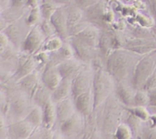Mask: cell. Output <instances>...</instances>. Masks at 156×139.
<instances>
[{
    "label": "cell",
    "mask_w": 156,
    "mask_h": 139,
    "mask_svg": "<svg viewBox=\"0 0 156 139\" xmlns=\"http://www.w3.org/2000/svg\"><path fill=\"white\" fill-rule=\"evenodd\" d=\"M66 7L67 17H68L69 28L84 19V10H82V9L73 4L67 5Z\"/></svg>",
    "instance_id": "28"
},
{
    "label": "cell",
    "mask_w": 156,
    "mask_h": 139,
    "mask_svg": "<svg viewBox=\"0 0 156 139\" xmlns=\"http://www.w3.org/2000/svg\"><path fill=\"white\" fill-rule=\"evenodd\" d=\"M148 92L150 98V102L149 105H148V108L151 113H156V87Z\"/></svg>",
    "instance_id": "41"
},
{
    "label": "cell",
    "mask_w": 156,
    "mask_h": 139,
    "mask_svg": "<svg viewBox=\"0 0 156 139\" xmlns=\"http://www.w3.org/2000/svg\"><path fill=\"white\" fill-rule=\"evenodd\" d=\"M86 117L76 111L59 126L64 138H83Z\"/></svg>",
    "instance_id": "9"
},
{
    "label": "cell",
    "mask_w": 156,
    "mask_h": 139,
    "mask_svg": "<svg viewBox=\"0 0 156 139\" xmlns=\"http://www.w3.org/2000/svg\"><path fill=\"white\" fill-rule=\"evenodd\" d=\"M100 1H101V0H73L72 4L78 6L79 8L82 9V10H85V9H88L91 6L97 4Z\"/></svg>",
    "instance_id": "40"
},
{
    "label": "cell",
    "mask_w": 156,
    "mask_h": 139,
    "mask_svg": "<svg viewBox=\"0 0 156 139\" xmlns=\"http://www.w3.org/2000/svg\"><path fill=\"white\" fill-rule=\"evenodd\" d=\"M140 1H142V2H143L147 3V4H150V3L152 2V0H140Z\"/></svg>",
    "instance_id": "49"
},
{
    "label": "cell",
    "mask_w": 156,
    "mask_h": 139,
    "mask_svg": "<svg viewBox=\"0 0 156 139\" xmlns=\"http://www.w3.org/2000/svg\"><path fill=\"white\" fill-rule=\"evenodd\" d=\"M149 102H150V98H149V92L143 89L136 90L135 97H134V105L148 107V105H149Z\"/></svg>",
    "instance_id": "34"
},
{
    "label": "cell",
    "mask_w": 156,
    "mask_h": 139,
    "mask_svg": "<svg viewBox=\"0 0 156 139\" xmlns=\"http://www.w3.org/2000/svg\"><path fill=\"white\" fill-rule=\"evenodd\" d=\"M41 0H28L27 3V7L30 8H34L37 6H40Z\"/></svg>",
    "instance_id": "46"
},
{
    "label": "cell",
    "mask_w": 156,
    "mask_h": 139,
    "mask_svg": "<svg viewBox=\"0 0 156 139\" xmlns=\"http://www.w3.org/2000/svg\"><path fill=\"white\" fill-rule=\"evenodd\" d=\"M94 69L91 65H85L82 71L72 80V97L77 98L92 87Z\"/></svg>",
    "instance_id": "10"
},
{
    "label": "cell",
    "mask_w": 156,
    "mask_h": 139,
    "mask_svg": "<svg viewBox=\"0 0 156 139\" xmlns=\"http://www.w3.org/2000/svg\"><path fill=\"white\" fill-rule=\"evenodd\" d=\"M145 123L149 128H156V113H151L149 119Z\"/></svg>",
    "instance_id": "45"
},
{
    "label": "cell",
    "mask_w": 156,
    "mask_h": 139,
    "mask_svg": "<svg viewBox=\"0 0 156 139\" xmlns=\"http://www.w3.org/2000/svg\"><path fill=\"white\" fill-rule=\"evenodd\" d=\"M116 81L105 67L94 69L92 90L94 98V109L101 105L114 93Z\"/></svg>",
    "instance_id": "4"
},
{
    "label": "cell",
    "mask_w": 156,
    "mask_h": 139,
    "mask_svg": "<svg viewBox=\"0 0 156 139\" xmlns=\"http://www.w3.org/2000/svg\"><path fill=\"white\" fill-rule=\"evenodd\" d=\"M62 6L53 0H41L40 4L41 15L43 19L50 20L56 9Z\"/></svg>",
    "instance_id": "29"
},
{
    "label": "cell",
    "mask_w": 156,
    "mask_h": 139,
    "mask_svg": "<svg viewBox=\"0 0 156 139\" xmlns=\"http://www.w3.org/2000/svg\"><path fill=\"white\" fill-rule=\"evenodd\" d=\"M125 108L128 112L136 115L137 117L141 119L144 122H146L149 119V116L151 115L150 111H149L147 106H136V105H134V106L130 107L125 106Z\"/></svg>",
    "instance_id": "35"
},
{
    "label": "cell",
    "mask_w": 156,
    "mask_h": 139,
    "mask_svg": "<svg viewBox=\"0 0 156 139\" xmlns=\"http://www.w3.org/2000/svg\"><path fill=\"white\" fill-rule=\"evenodd\" d=\"M41 81V69H37L34 71L32 72L31 73L27 75V76L20 79L17 82H15V83L18 88L24 91V93H26L28 96L31 97L34 92L36 90L37 86Z\"/></svg>",
    "instance_id": "21"
},
{
    "label": "cell",
    "mask_w": 156,
    "mask_h": 139,
    "mask_svg": "<svg viewBox=\"0 0 156 139\" xmlns=\"http://www.w3.org/2000/svg\"><path fill=\"white\" fill-rule=\"evenodd\" d=\"M156 69V50L143 55L134 69L132 82L136 90L143 89L149 76Z\"/></svg>",
    "instance_id": "7"
},
{
    "label": "cell",
    "mask_w": 156,
    "mask_h": 139,
    "mask_svg": "<svg viewBox=\"0 0 156 139\" xmlns=\"http://www.w3.org/2000/svg\"><path fill=\"white\" fill-rule=\"evenodd\" d=\"M103 31L94 24H90L85 30L78 35H74L83 42L89 44L94 47L98 48L99 41ZM72 37V36H71Z\"/></svg>",
    "instance_id": "22"
},
{
    "label": "cell",
    "mask_w": 156,
    "mask_h": 139,
    "mask_svg": "<svg viewBox=\"0 0 156 139\" xmlns=\"http://www.w3.org/2000/svg\"><path fill=\"white\" fill-rule=\"evenodd\" d=\"M54 128L49 129V128H46L44 127L41 126L35 128L30 138H54Z\"/></svg>",
    "instance_id": "36"
},
{
    "label": "cell",
    "mask_w": 156,
    "mask_h": 139,
    "mask_svg": "<svg viewBox=\"0 0 156 139\" xmlns=\"http://www.w3.org/2000/svg\"><path fill=\"white\" fill-rule=\"evenodd\" d=\"M56 108L57 122L55 128H59L64 122H66L77 111L75 100L72 96L56 102Z\"/></svg>",
    "instance_id": "19"
},
{
    "label": "cell",
    "mask_w": 156,
    "mask_h": 139,
    "mask_svg": "<svg viewBox=\"0 0 156 139\" xmlns=\"http://www.w3.org/2000/svg\"><path fill=\"white\" fill-rule=\"evenodd\" d=\"M62 79L57 65L48 60L41 70V81L50 90L53 91Z\"/></svg>",
    "instance_id": "17"
},
{
    "label": "cell",
    "mask_w": 156,
    "mask_h": 139,
    "mask_svg": "<svg viewBox=\"0 0 156 139\" xmlns=\"http://www.w3.org/2000/svg\"><path fill=\"white\" fill-rule=\"evenodd\" d=\"M86 65L76 57L62 61L57 65L59 73L62 79H68L73 80ZM88 65V64H87Z\"/></svg>",
    "instance_id": "16"
},
{
    "label": "cell",
    "mask_w": 156,
    "mask_h": 139,
    "mask_svg": "<svg viewBox=\"0 0 156 139\" xmlns=\"http://www.w3.org/2000/svg\"><path fill=\"white\" fill-rule=\"evenodd\" d=\"M156 87V69L155 71L153 72L152 75L149 77L147 81L145 83L144 86H143V90H146V91H149V90H152V89Z\"/></svg>",
    "instance_id": "42"
},
{
    "label": "cell",
    "mask_w": 156,
    "mask_h": 139,
    "mask_svg": "<svg viewBox=\"0 0 156 139\" xmlns=\"http://www.w3.org/2000/svg\"><path fill=\"white\" fill-rule=\"evenodd\" d=\"M11 44L10 41L4 31H0V53L4 51Z\"/></svg>",
    "instance_id": "43"
},
{
    "label": "cell",
    "mask_w": 156,
    "mask_h": 139,
    "mask_svg": "<svg viewBox=\"0 0 156 139\" xmlns=\"http://www.w3.org/2000/svg\"><path fill=\"white\" fill-rule=\"evenodd\" d=\"M94 112L102 138H114L118 125L125 121L127 111L114 93Z\"/></svg>",
    "instance_id": "1"
},
{
    "label": "cell",
    "mask_w": 156,
    "mask_h": 139,
    "mask_svg": "<svg viewBox=\"0 0 156 139\" xmlns=\"http://www.w3.org/2000/svg\"><path fill=\"white\" fill-rule=\"evenodd\" d=\"M76 57L74 49L69 40L64 41L62 47L58 50L49 53V61L58 65L62 61Z\"/></svg>",
    "instance_id": "23"
},
{
    "label": "cell",
    "mask_w": 156,
    "mask_h": 139,
    "mask_svg": "<svg viewBox=\"0 0 156 139\" xmlns=\"http://www.w3.org/2000/svg\"><path fill=\"white\" fill-rule=\"evenodd\" d=\"M46 38L41 28L40 24L34 26L27 35L21 52L27 55H34L41 50Z\"/></svg>",
    "instance_id": "11"
},
{
    "label": "cell",
    "mask_w": 156,
    "mask_h": 139,
    "mask_svg": "<svg viewBox=\"0 0 156 139\" xmlns=\"http://www.w3.org/2000/svg\"><path fill=\"white\" fill-rule=\"evenodd\" d=\"M6 92L8 102L4 112L9 124L23 120L34 106L31 97L17 87L15 82H9L1 86Z\"/></svg>",
    "instance_id": "2"
},
{
    "label": "cell",
    "mask_w": 156,
    "mask_h": 139,
    "mask_svg": "<svg viewBox=\"0 0 156 139\" xmlns=\"http://www.w3.org/2000/svg\"><path fill=\"white\" fill-rule=\"evenodd\" d=\"M136 90L131 80L120 81L116 82L114 94L124 106L130 107L134 105V97Z\"/></svg>",
    "instance_id": "14"
},
{
    "label": "cell",
    "mask_w": 156,
    "mask_h": 139,
    "mask_svg": "<svg viewBox=\"0 0 156 139\" xmlns=\"http://www.w3.org/2000/svg\"><path fill=\"white\" fill-rule=\"evenodd\" d=\"M28 0H10L9 7L13 9H22L27 7V3Z\"/></svg>",
    "instance_id": "44"
},
{
    "label": "cell",
    "mask_w": 156,
    "mask_h": 139,
    "mask_svg": "<svg viewBox=\"0 0 156 139\" xmlns=\"http://www.w3.org/2000/svg\"><path fill=\"white\" fill-rule=\"evenodd\" d=\"M124 122H126L130 127L131 130L133 133L134 138H141L142 131H143V126L145 124L144 121L127 111Z\"/></svg>",
    "instance_id": "27"
},
{
    "label": "cell",
    "mask_w": 156,
    "mask_h": 139,
    "mask_svg": "<svg viewBox=\"0 0 156 139\" xmlns=\"http://www.w3.org/2000/svg\"><path fill=\"white\" fill-rule=\"evenodd\" d=\"M84 18L102 31L109 30L114 21V12L108 9L106 0H101L84 10Z\"/></svg>",
    "instance_id": "5"
},
{
    "label": "cell",
    "mask_w": 156,
    "mask_h": 139,
    "mask_svg": "<svg viewBox=\"0 0 156 139\" xmlns=\"http://www.w3.org/2000/svg\"><path fill=\"white\" fill-rule=\"evenodd\" d=\"M21 52L11 44L0 53V82L1 86L8 83L18 70Z\"/></svg>",
    "instance_id": "6"
},
{
    "label": "cell",
    "mask_w": 156,
    "mask_h": 139,
    "mask_svg": "<svg viewBox=\"0 0 156 139\" xmlns=\"http://www.w3.org/2000/svg\"><path fill=\"white\" fill-rule=\"evenodd\" d=\"M26 15L20 18L19 19L12 22L4 31H2L7 35L11 44H13L20 51L27 35L33 27H30L27 23Z\"/></svg>",
    "instance_id": "8"
},
{
    "label": "cell",
    "mask_w": 156,
    "mask_h": 139,
    "mask_svg": "<svg viewBox=\"0 0 156 139\" xmlns=\"http://www.w3.org/2000/svg\"><path fill=\"white\" fill-rule=\"evenodd\" d=\"M10 5V0H0V8L1 11L5 10Z\"/></svg>",
    "instance_id": "47"
},
{
    "label": "cell",
    "mask_w": 156,
    "mask_h": 139,
    "mask_svg": "<svg viewBox=\"0 0 156 139\" xmlns=\"http://www.w3.org/2000/svg\"><path fill=\"white\" fill-rule=\"evenodd\" d=\"M74 100L76 110L82 113L85 117H88L94 112V98L92 87L85 93L79 95Z\"/></svg>",
    "instance_id": "20"
},
{
    "label": "cell",
    "mask_w": 156,
    "mask_h": 139,
    "mask_svg": "<svg viewBox=\"0 0 156 139\" xmlns=\"http://www.w3.org/2000/svg\"><path fill=\"white\" fill-rule=\"evenodd\" d=\"M70 96H72V80L62 79L53 91L52 99L54 102H57Z\"/></svg>",
    "instance_id": "26"
},
{
    "label": "cell",
    "mask_w": 156,
    "mask_h": 139,
    "mask_svg": "<svg viewBox=\"0 0 156 139\" xmlns=\"http://www.w3.org/2000/svg\"><path fill=\"white\" fill-rule=\"evenodd\" d=\"M57 116H56V102L50 100L43 108V123L42 126L49 129H53L56 126Z\"/></svg>",
    "instance_id": "25"
},
{
    "label": "cell",
    "mask_w": 156,
    "mask_h": 139,
    "mask_svg": "<svg viewBox=\"0 0 156 139\" xmlns=\"http://www.w3.org/2000/svg\"><path fill=\"white\" fill-rule=\"evenodd\" d=\"M128 38L125 48L140 55L156 50V41L153 38H135L127 33Z\"/></svg>",
    "instance_id": "13"
},
{
    "label": "cell",
    "mask_w": 156,
    "mask_h": 139,
    "mask_svg": "<svg viewBox=\"0 0 156 139\" xmlns=\"http://www.w3.org/2000/svg\"><path fill=\"white\" fill-rule=\"evenodd\" d=\"M42 19L43 18L42 15H41L40 6H37V7L30 9V10L28 11V12L26 15V21H27V23L30 27H34L37 24H40Z\"/></svg>",
    "instance_id": "33"
},
{
    "label": "cell",
    "mask_w": 156,
    "mask_h": 139,
    "mask_svg": "<svg viewBox=\"0 0 156 139\" xmlns=\"http://www.w3.org/2000/svg\"><path fill=\"white\" fill-rule=\"evenodd\" d=\"M9 125L5 115L3 113L0 112V138H9Z\"/></svg>",
    "instance_id": "39"
},
{
    "label": "cell",
    "mask_w": 156,
    "mask_h": 139,
    "mask_svg": "<svg viewBox=\"0 0 156 139\" xmlns=\"http://www.w3.org/2000/svg\"><path fill=\"white\" fill-rule=\"evenodd\" d=\"M35 128L25 119L9 125V138H30Z\"/></svg>",
    "instance_id": "18"
},
{
    "label": "cell",
    "mask_w": 156,
    "mask_h": 139,
    "mask_svg": "<svg viewBox=\"0 0 156 139\" xmlns=\"http://www.w3.org/2000/svg\"><path fill=\"white\" fill-rule=\"evenodd\" d=\"M50 20L56 28L57 35L63 41H67L69 38V22L66 5H62L58 8L52 15Z\"/></svg>",
    "instance_id": "15"
},
{
    "label": "cell",
    "mask_w": 156,
    "mask_h": 139,
    "mask_svg": "<svg viewBox=\"0 0 156 139\" xmlns=\"http://www.w3.org/2000/svg\"><path fill=\"white\" fill-rule=\"evenodd\" d=\"M37 69H41V65L37 57L35 55H27L21 53L18 70L9 82H17Z\"/></svg>",
    "instance_id": "12"
},
{
    "label": "cell",
    "mask_w": 156,
    "mask_h": 139,
    "mask_svg": "<svg viewBox=\"0 0 156 139\" xmlns=\"http://www.w3.org/2000/svg\"><path fill=\"white\" fill-rule=\"evenodd\" d=\"M40 26H41V28L44 33V36H45L46 39L57 35L56 28H55L54 25H53L50 19H42L41 22L40 23Z\"/></svg>",
    "instance_id": "37"
},
{
    "label": "cell",
    "mask_w": 156,
    "mask_h": 139,
    "mask_svg": "<svg viewBox=\"0 0 156 139\" xmlns=\"http://www.w3.org/2000/svg\"><path fill=\"white\" fill-rule=\"evenodd\" d=\"M56 2L58 4L61 5H67L72 4L73 0H53Z\"/></svg>",
    "instance_id": "48"
},
{
    "label": "cell",
    "mask_w": 156,
    "mask_h": 139,
    "mask_svg": "<svg viewBox=\"0 0 156 139\" xmlns=\"http://www.w3.org/2000/svg\"><path fill=\"white\" fill-rule=\"evenodd\" d=\"M35 128L42 126L43 123V108L35 105L27 117L25 118Z\"/></svg>",
    "instance_id": "31"
},
{
    "label": "cell",
    "mask_w": 156,
    "mask_h": 139,
    "mask_svg": "<svg viewBox=\"0 0 156 139\" xmlns=\"http://www.w3.org/2000/svg\"><path fill=\"white\" fill-rule=\"evenodd\" d=\"M52 93L53 91L41 81L34 92L31 99L34 105L44 108L50 100H52Z\"/></svg>",
    "instance_id": "24"
},
{
    "label": "cell",
    "mask_w": 156,
    "mask_h": 139,
    "mask_svg": "<svg viewBox=\"0 0 156 139\" xmlns=\"http://www.w3.org/2000/svg\"><path fill=\"white\" fill-rule=\"evenodd\" d=\"M114 138L117 139H132L134 138L133 133L126 122H123L117 127L115 133H114Z\"/></svg>",
    "instance_id": "32"
},
{
    "label": "cell",
    "mask_w": 156,
    "mask_h": 139,
    "mask_svg": "<svg viewBox=\"0 0 156 139\" xmlns=\"http://www.w3.org/2000/svg\"><path fill=\"white\" fill-rule=\"evenodd\" d=\"M142 56L126 48L117 49L108 56L105 68L116 82L131 80L136 65Z\"/></svg>",
    "instance_id": "3"
},
{
    "label": "cell",
    "mask_w": 156,
    "mask_h": 139,
    "mask_svg": "<svg viewBox=\"0 0 156 139\" xmlns=\"http://www.w3.org/2000/svg\"><path fill=\"white\" fill-rule=\"evenodd\" d=\"M64 41H63L58 35L50 37V38H47L45 40L41 50V51L48 52V53L56 51L62 47Z\"/></svg>",
    "instance_id": "30"
},
{
    "label": "cell",
    "mask_w": 156,
    "mask_h": 139,
    "mask_svg": "<svg viewBox=\"0 0 156 139\" xmlns=\"http://www.w3.org/2000/svg\"><path fill=\"white\" fill-rule=\"evenodd\" d=\"M90 24H91V23H89L87 20H85V18H84L82 21H80V22L77 23V24L69 27V38L71 36H74V35H78V34L80 33V32H82V31L85 30Z\"/></svg>",
    "instance_id": "38"
}]
</instances>
